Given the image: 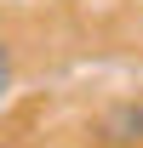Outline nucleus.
<instances>
[{
	"label": "nucleus",
	"instance_id": "obj_1",
	"mask_svg": "<svg viewBox=\"0 0 143 148\" xmlns=\"http://www.w3.org/2000/svg\"><path fill=\"white\" fill-rule=\"evenodd\" d=\"M97 137H103L109 148H143V97H115L103 108V120H97Z\"/></svg>",
	"mask_w": 143,
	"mask_h": 148
},
{
	"label": "nucleus",
	"instance_id": "obj_3",
	"mask_svg": "<svg viewBox=\"0 0 143 148\" xmlns=\"http://www.w3.org/2000/svg\"><path fill=\"white\" fill-rule=\"evenodd\" d=\"M0 148H6V143H0Z\"/></svg>",
	"mask_w": 143,
	"mask_h": 148
},
{
	"label": "nucleus",
	"instance_id": "obj_2",
	"mask_svg": "<svg viewBox=\"0 0 143 148\" xmlns=\"http://www.w3.org/2000/svg\"><path fill=\"white\" fill-rule=\"evenodd\" d=\"M12 80H17V63H12V46H6V34H0V103L12 97Z\"/></svg>",
	"mask_w": 143,
	"mask_h": 148
}]
</instances>
